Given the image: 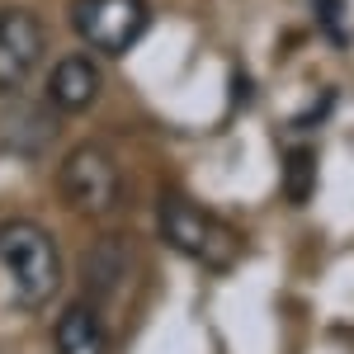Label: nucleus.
<instances>
[{
	"label": "nucleus",
	"instance_id": "obj_7",
	"mask_svg": "<svg viewBox=\"0 0 354 354\" xmlns=\"http://www.w3.org/2000/svg\"><path fill=\"white\" fill-rule=\"evenodd\" d=\"M57 354H109V326L90 302H71L53 330Z\"/></svg>",
	"mask_w": 354,
	"mask_h": 354
},
{
	"label": "nucleus",
	"instance_id": "obj_4",
	"mask_svg": "<svg viewBox=\"0 0 354 354\" xmlns=\"http://www.w3.org/2000/svg\"><path fill=\"white\" fill-rule=\"evenodd\" d=\"M151 24L147 0H71V28L100 57H123Z\"/></svg>",
	"mask_w": 354,
	"mask_h": 354
},
{
	"label": "nucleus",
	"instance_id": "obj_6",
	"mask_svg": "<svg viewBox=\"0 0 354 354\" xmlns=\"http://www.w3.org/2000/svg\"><path fill=\"white\" fill-rule=\"evenodd\" d=\"M95 100H100V66L85 53L62 57L48 76V104L62 113H85Z\"/></svg>",
	"mask_w": 354,
	"mask_h": 354
},
{
	"label": "nucleus",
	"instance_id": "obj_5",
	"mask_svg": "<svg viewBox=\"0 0 354 354\" xmlns=\"http://www.w3.org/2000/svg\"><path fill=\"white\" fill-rule=\"evenodd\" d=\"M48 53V28L33 10H0V95H15L33 81Z\"/></svg>",
	"mask_w": 354,
	"mask_h": 354
},
{
	"label": "nucleus",
	"instance_id": "obj_3",
	"mask_svg": "<svg viewBox=\"0 0 354 354\" xmlns=\"http://www.w3.org/2000/svg\"><path fill=\"white\" fill-rule=\"evenodd\" d=\"M62 198L81 218H109L123 203V170L100 142H81L62 165Z\"/></svg>",
	"mask_w": 354,
	"mask_h": 354
},
{
	"label": "nucleus",
	"instance_id": "obj_2",
	"mask_svg": "<svg viewBox=\"0 0 354 354\" xmlns=\"http://www.w3.org/2000/svg\"><path fill=\"white\" fill-rule=\"evenodd\" d=\"M156 222H161V236L175 245L180 255H189V260L208 265V270L232 265L236 250H241L236 232H232L227 222H218L208 208H198L194 198H180V194H165V198H161Z\"/></svg>",
	"mask_w": 354,
	"mask_h": 354
},
{
	"label": "nucleus",
	"instance_id": "obj_1",
	"mask_svg": "<svg viewBox=\"0 0 354 354\" xmlns=\"http://www.w3.org/2000/svg\"><path fill=\"white\" fill-rule=\"evenodd\" d=\"M0 265L15 279V302L38 312L62 288V250L38 222H0Z\"/></svg>",
	"mask_w": 354,
	"mask_h": 354
}]
</instances>
